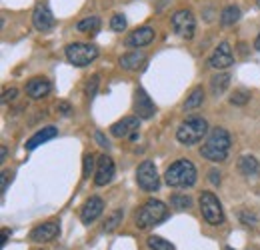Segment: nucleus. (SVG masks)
Wrapping results in <instances>:
<instances>
[{
	"mask_svg": "<svg viewBox=\"0 0 260 250\" xmlns=\"http://www.w3.org/2000/svg\"><path fill=\"white\" fill-rule=\"evenodd\" d=\"M256 6H258V8H260V0H256Z\"/></svg>",
	"mask_w": 260,
	"mask_h": 250,
	"instance_id": "obj_41",
	"label": "nucleus"
},
{
	"mask_svg": "<svg viewBox=\"0 0 260 250\" xmlns=\"http://www.w3.org/2000/svg\"><path fill=\"white\" fill-rule=\"evenodd\" d=\"M170 204H172V208H176V210H186V208L192 206V198L186 196V194H172V196H170Z\"/></svg>",
	"mask_w": 260,
	"mask_h": 250,
	"instance_id": "obj_26",
	"label": "nucleus"
},
{
	"mask_svg": "<svg viewBox=\"0 0 260 250\" xmlns=\"http://www.w3.org/2000/svg\"><path fill=\"white\" fill-rule=\"evenodd\" d=\"M140 120L142 118H138V116H124L122 120H118V122H114L110 126V134L116 136V138H132V140H136Z\"/></svg>",
	"mask_w": 260,
	"mask_h": 250,
	"instance_id": "obj_10",
	"label": "nucleus"
},
{
	"mask_svg": "<svg viewBox=\"0 0 260 250\" xmlns=\"http://www.w3.org/2000/svg\"><path fill=\"white\" fill-rule=\"evenodd\" d=\"M240 8L238 6H234V4H230L226 6L222 12H220V24L222 26H232V24H236L238 20H240Z\"/></svg>",
	"mask_w": 260,
	"mask_h": 250,
	"instance_id": "obj_22",
	"label": "nucleus"
},
{
	"mask_svg": "<svg viewBox=\"0 0 260 250\" xmlns=\"http://www.w3.org/2000/svg\"><path fill=\"white\" fill-rule=\"evenodd\" d=\"M254 48H256V50H260V34L256 36V40H254Z\"/></svg>",
	"mask_w": 260,
	"mask_h": 250,
	"instance_id": "obj_40",
	"label": "nucleus"
},
{
	"mask_svg": "<svg viewBox=\"0 0 260 250\" xmlns=\"http://www.w3.org/2000/svg\"><path fill=\"white\" fill-rule=\"evenodd\" d=\"M58 234H60V226H58L56 222H44V224L32 228L30 240H32V242H50V240H54Z\"/></svg>",
	"mask_w": 260,
	"mask_h": 250,
	"instance_id": "obj_14",
	"label": "nucleus"
},
{
	"mask_svg": "<svg viewBox=\"0 0 260 250\" xmlns=\"http://www.w3.org/2000/svg\"><path fill=\"white\" fill-rule=\"evenodd\" d=\"M94 140H96V144L100 146V148H104V150H110V142H108V138L100 132V130H96L94 132Z\"/></svg>",
	"mask_w": 260,
	"mask_h": 250,
	"instance_id": "obj_34",
	"label": "nucleus"
},
{
	"mask_svg": "<svg viewBox=\"0 0 260 250\" xmlns=\"http://www.w3.org/2000/svg\"><path fill=\"white\" fill-rule=\"evenodd\" d=\"M230 144H232V138H230L228 130L218 126L208 134V138L200 146V154L210 162H224L230 152Z\"/></svg>",
	"mask_w": 260,
	"mask_h": 250,
	"instance_id": "obj_1",
	"label": "nucleus"
},
{
	"mask_svg": "<svg viewBox=\"0 0 260 250\" xmlns=\"http://www.w3.org/2000/svg\"><path fill=\"white\" fill-rule=\"evenodd\" d=\"M234 64V56H232V48L228 42H220L214 52L210 54L208 58V66L210 68H216V70H224V68H230Z\"/></svg>",
	"mask_w": 260,
	"mask_h": 250,
	"instance_id": "obj_12",
	"label": "nucleus"
},
{
	"mask_svg": "<svg viewBox=\"0 0 260 250\" xmlns=\"http://www.w3.org/2000/svg\"><path fill=\"white\" fill-rule=\"evenodd\" d=\"M50 90H52V84H50V80H46V78H32V80H28V84H26V94H28L32 100L44 98Z\"/></svg>",
	"mask_w": 260,
	"mask_h": 250,
	"instance_id": "obj_18",
	"label": "nucleus"
},
{
	"mask_svg": "<svg viewBox=\"0 0 260 250\" xmlns=\"http://www.w3.org/2000/svg\"><path fill=\"white\" fill-rule=\"evenodd\" d=\"M82 164H84V168H82V174H84V178H88V176L92 174V170H94V164H96V160H94V154H86Z\"/></svg>",
	"mask_w": 260,
	"mask_h": 250,
	"instance_id": "obj_31",
	"label": "nucleus"
},
{
	"mask_svg": "<svg viewBox=\"0 0 260 250\" xmlns=\"http://www.w3.org/2000/svg\"><path fill=\"white\" fill-rule=\"evenodd\" d=\"M126 16L124 14H114L112 18H110V30L114 32H124L126 30Z\"/></svg>",
	"mask_w": 260,
	"mask_h": 250,
	"instance_id": "obj_29",
	"label": "nucleus"
},
{
	"mask_svg": "<svg viewBox=\"0 0 260 250\" xmlns=\"http://www.w3.org/2000/svg\"><path fill=\"white\" fill-rule=\"evenodd\" d=\"M202 104H204V88L196 86L194 90L190 92V96L186 98V102H184V110H194V108H200Z\"/></svg>",
	"mask_w": 260,
	"mask_h": 250,
	"instance_id": "obj_24",
	"label": "nucleus"
},
{
	"mask_svg": "<svg viewBox=\"0 0 260 250\" xmlns=\"http://www.w3.org/2000/svg\"><path fill=\"white\" fill-rule=\"evenodd\" d=\"M56 110L60 112V116H70V112H72V106H70L68 102H58V104H56Z\"/></svg>",
	"mask_w": 260,
	"mask_h": 250,
	"instance_id": "obj_35",
	"label": "nucleus"
},
{
	"mask_svg": "<svg viewBox=\"0 0 260 250\" xmlns=\"http://www.w3.org/2000/svg\"><path fill=\"white\" fill-rule=\"evenodd\" d=\"M198 204H200L202 218L206 220L208 224H212V226L224 224V210H222L220 200L214 196V192H202Z\"/></svg>",
	"mask_w": 260,
	"mask_h": 250,
	"instance_id": "obj_6",
	"label": "nucleus"
},
{
	"mask_svg": "<svg viewBox=\"0 0 260 250\" xmlns=\"http://www.w3.org/2000/svg\"><path fill=\"white\" fill-rule=\"evenodd\" d=\"M100 18L98 16H86L82 18L78 24H76V30L78 32H84V34H96L100 30Z\"/></svg>",
	"mask_w": 260,
	"mask_h": 250,
	"instance_id": "obj_23",
	"label": "nucleus"
},
{
	"mask_svg": "<svg viewBox=\"0 0 260 250\" xmlns=\"http://www.w3.org/2000/svg\"><path fill=\"white\" fill-rule=\"evenodd\" d=\"M134 112L142 120H150L156 114V104L152 102V98L148 96V92L144 88L134 90Z\"/></svg>",
	"mask_w": 260,
	"mask_h": 250,
	"instance_id": "obj_9",
	"label": "nucleus"
},
{
	"mask_svg": "<svg viewBox=\"0 0 260 250\" xmlns=\"http://www.w3.org/2000/svg\"><path fill=\"white\" fill-rule=\"evenodd\" d=\"M122 218H124V212L118 208L114 212L108 214V218L104 220V226H102V232H114L118 228V224H122Z\"/></svg>",
	"mask_w": 260,
	"mask_h": 250,
	"instance_id": "obj_25",
	"label": "nucleus"
},
{
	"mask_svg": "<svg viewBox=\"0 0 260 250\" xmlns=\"http://www.w3.org/2000/svg\"><path fill=\"white\" fill-rule=\"evenodd\" d=\"M166 218H168L166 204L160 202V200H156V198H150L138 210V214H136V226L138 228H152V226L160 224Z\"/></svg>",
	"mask_w": 260,
	"mask_h": 250,
	"instance_id": "obj_4",
	"label": "nucleus"
},
{
	"mask_svg": "<svg viewBox=\"0 0 260 250\" xmlns=\"http://www.w3.org/2000/svg\"><path fill=\"white\" fill-rule=\"evenodd\" d=\"M98 84H100V76H98V74H94V76L90 78V82L86 84V96H88V98H92V96L96 94Z\"/></svg>",
	"mask_w": 260,
	"mask_h": 250,
	"instance_id": "obj_32",
	"label": "nucleus"
},
{
	"mask_svg": "<svg viewBox=\"0 0 260 250\" xmlns=\"http://www.w3.org/2000/svg\"><path fill=\"white\" fill-rule=\"evenodd\" d=\"M220 176H222V174H220L218 170H210V172H208V180H210V184L218 186V184H220V180H222Z\"/></svg>",
	"mask_w": 260,
	"mask_h": 250,
	"instance_id": "obj_36",
	"label": "nucleus"
},
{
	"mask_svg": "<svg viewBox=\"0 0 260 250\" xmlns=\"http://www.w3.org/2000/svg\"><path fill=\"white\" fill-rule=\"evenodd\" d=\"M238 218H240L242 224H246V226H254L258 222V216L254 212H250V210H240L238 212Z\"/></svg>",
	"mask_w": 260,
	"mask_h": 250,
	"instance_id": "obj_30",
	"label": "nucleus"
},
{
	"mask_svg": "<svg viewBox=\"0 0 260 250\" xmlns=\"http://www.w3.org/2000/svg\"><path fill=\"white\" fill-rule=\"evenodd\" d=\"M10 180H12V172L2 170V174H0V194L6 192V188H8V182H10Z\"/></svg>",
	"mask_w": 260,
	"mask_h": 250,
	"instance_id": "obj_33",
	"label": "nucleus"
},
{
	"mask_svg": "<svg viewBox=\"0 0 260 250\" xmlns=\"http://www.w3.org/2000/svg\"><path fill=\"white\" fill-rule=\"evenodd\" d=\"M118 63H120V66H122L124 70H138V68H142V66H144L146 56H144L142 52H138V50H132V52L122 54Z\"/></svg>",
	"mask_w": 260,
	"mask_h": 250,
	"instance_id": "obj_19",
	"label": "nucleus"
},
{
	"mask_svg": "<svg viewBox=\"0 0 260 250\" xmlns=\"http://www.w3.org/2000/svg\"><path fill=\"white\" fill-rule=\"evenodd\" d=\"M66 60L78 68L82 66H88L98 58L100 50H98L96 44H86V42H72L64 48Z\"/></svg>",
	"mask_w": 260,
	"mask_h": 250,
	"instance_id": "obj_5",
	"label": "nucleus"
},
{
	"mask_svg": "<svg viewBox=\"0 0 260 250\" xmlns=\"http://www.w3.org/2000/svg\"><path fill=\"white\" fill-rule=\"evenodd\" d=\"M146 244H148L150 250H174V246H172L168 240L160 238V236H148Z\"/></svg>",
	"mask_w": 260,
	"mask_h": 250,
	"instance_id": "obj_27",
	"label": "nucleus"
},
{
	"mask_svg": "<svg viewBox=\"0 0 260 250\" xmlns=\"http://www.w3.org/2000/svg\"><path fill=\"white\" fill-rule=\"evenodd\" d=\"M154 40V28L152 26H140L126 38V46L130 48H142Z\"/></svg>",
	"mask_w": 260,
	"mask_h": 250,
	"instance_id": "obj_16",
	"label": "nucleus"
},
{
	"mask_svg": "<svg viewBox=\"0 0 260 250\" xmlns=\"http://www.w3.org/2000/svg\"><path fill=\"white\" fill-rule=\"evenodd\" d=\"M136 184L146 190V192H154L160 186V176H158V170L154 166L152 160H144L138 168H136Z\"/></svg>",
	"mask_w": 260,
	"mask_h": 250,
	"instance_id": "obj_7",
	"label": "nucleus"
},
{
	"mask_svg": "<svg viewBox=\"0 0 260 250\" xmlns=\"http://www.w3.org/2000/svg\"><path fill=\"white\" fill-rule=\"evenodd\" d=\"M32 24L38 32H46L54 26V16L46 4H38L32 12Z\"/></svg>",
	"mask_w": 260,
	"mask_h": 250,
	"instance_id": "obj_13",
	"label": "nucleus"
},
{
	"mask_svg": "<svg viewBox=\"0 0 260 250\" xmlns=\"http://www.w3.org/2000/svg\"><path fill=\"white\" fill-rule=\"evenodd\" d=\"M228 84H230V74L228 72H222V74H216L210 78V90H212V96H222L226 92Z\"/></svg>",
	"mask_w": 260,
	"mask_h": 250,
	"instance_id": "obj_21",
	"label": "nucleus"
},
{
	"mask_svg": "<svg viewBox=\"0 0 260 250\" xmlns=\"http://www.w3.org/2000/svg\"><path fill=\"white\" fill-rule=\"evenodd\" d=\"M248 100H250V92H248V90H244V88L234 90L232 96H230V104H234V106H244Z\"/></svg>",
	"mask_w": 260,
	"mask_h": 250,
	"instance_id": "obj_28",
	"label": "nucleus"
},
{
	"mask_svg": "<svg viewBox=\"0 0 260 250\" xmlns=\"http://www.w3.org/2000/svg\"><path fill=\"white\" fill-rule=\"evenodd\" d=\"M196 166L188 160V158H180L176 162H172L166 172H164V180L166 184L172 188H190L196 182Z\"/></svg>",
	"mask_w": 260,
	"mask_h": 250,
	"instance_id": "obj_2",
	"label": "nucleus"
},
{
	"mask_svg": "<svg viewBox=\"0 0 260 250\" xmlns=\"http://www.w3.org/2000/svg\"><path fill=\"white\" fill-rule=\"evenodd\" d=\"M56 134H58V130H56L54 126H44V128H40L36 134H32V136L26 140L24 146H26V150H34V148H38L40 144H44V142L56 138Z\"/></svg>",
	"mask_w": 260,
	"mask_h": 250,
	"instance_id": "obj_17",
	"label": "nucleus"
},
{
	"mask_svg": "<svg viewBox=\"0 0 260 250\" xmlns=\"http://www.w3.org/2000/svg\"><path fill=\"white\" fill-rule=\"evenodd\" d=\"M208 132V122L202 116H190L176 128V140L184 146L198 144Z\"/></svg>",
	"mask_w": 260,
	"mask_h": 250,
	"instance_id": "obj_3",
	"label": "nucleus"
},
{
	"mask_svg": "<svg viewBox=\"0 0 260 250\" xmlns=\"http://www.w3.org/2000/svg\"><path fill=\"white\" fill-rule=\"evenodd\" d=\"M6 154H8V150H6V146H2V150H0V162L6 160Z\"/></svg>",
	"mask_w": 260,
	"mask_h": 250,
	"instance_id": "obj_39",
	"label": "nucleus"
},
{
	"mask_svg": "<svg viewBox=\"0 0 260 250\" xmlns=\"http://www.w3.org/2000/svg\"><path fill=\"white\" fill-rule=\"evenodd\" d=\"M114 172H116V166H114V160L108 157V154H102L96 160V172H94V184L96 186H106L112 182L114 178Z\"/></svg>",
	"mask_w": 260,
	"mask_h": 250,
	"instance_id": "obj_11",
	"label": "nucleus"
},
{
	"mask_svg": "<svg viewBox=\"0 0 260 250\" xmlns=\"http://www.w3.org/2000/svg\"><path fill=\"white\" fill-rule=\"evenodd\" d=\"M170 24H172V30L176 32L180 38L190 40V38L194 36L196 20H194V14H192L188 8H180V10H176V12L172 14Z\"/></svg>",
	"mask_w": 260,
	"mask_h": 250,
	"instance_id": "obj_8",
	"label": "nucleus"
},
{
	"mask_svg": "<svg viewBox=\"0 0 260 250\" xmlns=\"http://www.w3.org/2000/svg\"><path fill=\"white\" fill-rule=\"evenodd\" d=\"M102 212H104V202H102V198L90 196V198L84 202L82 210H80V220H82L84 224H92Z\"/></svg>",
	"mask_w": 260,
	"mask_h": 250,
	"instance_id": "obj_15",
	"label": "nucleus"
},
{
	"mask_svg": "<svg viewBox=\"0 0 260 250\" xmlns=\"http://www.w3.org/2000/svg\"><path fill=\"white\" fill-rule=\"evenodd\" d=\"M16 94H18V90H16V88H10V90H4V92H2V102H8V100H14V98H16Z\"/></svg>",
	"mask_w": 260,
	"mask_h": 250,
	"instance_id": "obj_37",
	"label": "nucleus"
},
{
	"mask_svg": "<svg viewBox=\"0 0 260 250\" xmlns=\"http://www.w3.org/2000/svg\"><path fill=\"white\" fill-rule=\"evenodd\" d=\"M8 236H10V230H8V228H4V230H2V240H0V246H6Z\"/></svg>",
	"mask_w": 260,
	"mask_h": 250,
	"instance_id": "obj_38",
	"label": "nucleus"
},
{
	"mask_svg": "<svg viewBox=\"0 0 260 250\" xmlns=\"http://www.w3.org/2000/svg\"><path fill=\"white\" fill-rule=\"evenodd\" d=\"M238 170L244 174V176H254L260 172V162L250 154H244V157L238 158Z\"/></svg>",
	"mask_w": 260,
	"mask_h": 250,
	"instance_id": "obj_20",
	"label": "nucleus"
},
{
	"mask_svg": "<svg viewBox=\"0 0 260 250\" xmlns=\"http://www.w3.org/2000/svg\"><path fill=\"white\" fill-rule=\"evenodd\" d=\"M224 250H234V248H230V246H226V248H224Z\"/></svg>",
	"mask_w": 260,
	"mask_h": 250,
	"instance_id": "obj_42",
	"label": "nucleus"
}]
</instances>
